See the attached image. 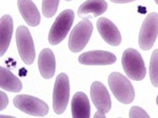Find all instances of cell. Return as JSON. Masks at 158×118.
<instances>
[{
  "instance_id": "obj_1",
  "label": "cell",
  "mask_w": 158,
  "mask_h": 118,
  "mask_svg": "<svg viewBox=\"0 0 158 118\" xmlns=\"http://www.w3.org/2000/svg\"><path fill=\"white\" fill-rule=\"evenodd\" d=\"M123 69L129 78L135 81H141L146 76V68L144 61L138 51L127 49L122 58Z\"/></svg>"
},
{
  "instance_id": "obj_2",
  "label": "cell",
  "mask_w": 158,
  "mask_h": 118,
  "mask_svg": "<svg viewBox=\"0 0 158 118\" xmlns=\"http://www.w3.org/2000/svg\"><path fill=\"white\" fill-rule=\"evenodd\" d=\"M109 85L114 96L118 101L125 104H130L134 100L135 91L131 82L124 75L120 73H112L109 77Z\"/></svg>"
},
{
  "instance_id": "obj_3",
  "label": "cell",
  "mask_w": 158,
  "mask_h": 118,
  "mask_svg": "<svg viewBox=\"0 0 158 118\" xmlns=\"http://www.w3.org/2000/svg\"><path fill=\"white\" fill-rule=\"evenodd\" d=\"M74 20V12L71 9L64 10L59 14L53 23L49 33V42L51 45H58L69 33V30Z\"/></svg>"
},
{
  "instance_id": "obj_4",
  "label": "cell",
  "mask_w": 158,
  "mask_h": 118,
  "mask_svg": "<svg viewBox=\"0 0 158 118\" xmlns=\"http://www.w3.org/2000/svg\"><path fill=\"white\" fill-rule=\"evenodd\" d=\"M70 85L69 79L65 73H61L56 78L53 91V107L57 114H62L65 111L69 101Z\"/></svg>"
},
{
  "instance_id": "obj_5",
  "label": "cell",
  "mask_w": 158,
  "mask_h": 118,
  "mask_svg": "<svg viewBox=\"0 0 158 118\" xmlns=\"http://www.w3.org/2000/svg\"><path fill=\"white\" fill-rule=\"evenodd\" d=\"M93 26L88 19L81 20L76 24V26L71 31L68 46L70 51L73 53H78L82 51L87 45L89 38L91 37Z\"/></svg>"
},
{
  "instance_id": "obj_6",
  "label": "cell",
  "mask_w": 158,
  "mask_h": 118,
  "mask_svg": "<svg viewBox=\"0 0 158 118\" xmlns=\"http://www.w3.org/2000/svg\"><path fill=\"white\" fill-rule=\"evenodd\" d=\"M158 34V14L152 12L146 16L140 30L139 45L144 51L153 46Z\"/></svg>"
},
{
  "instance_id": "obj_7",
  "label": "cell",
  "mask_w": 158,
  "mask_h": 118,
  "mask_svg": "<svg viewBox=\"0 0 158 118\" xmlns=\"http://www.w3.org/2000/svg\"><path fill=\"white\" fill-rule=\"evenodd\" d=\"M14 106L23 112L33 116H45L49 112V107L44 101L33 96L17 95L13 99Z\"/></svg>"
},
{
  "instance_id": "obj_8",
  "label": "cell",
  "mask_w": 158,
  "mask_h": 118,
  "mask_svg": "<svg viewBox=\"0 0 158 118\" xmlns=\"http://www.w3.org/2000/svg\"><path fill=\"white\" fill-rule=\"evenodd\" d=\"M15 37L17 49H19L21 60L27 65H31L35 61V53L33 38H31V35L27 27L20 26L16 30Z\"/></svg>"
},
{
  "instance_id": "obj_9",
  "label": "cell",
  "mask_w": 158,
  "mask_h": 118,
  "mask_svg": "<svg viewBox=\"0 0 158 118\" xmlns=\"http://www.w3.org/2000/svg\"><path fill=\"white\" fill-rule=\"evenodd\" d=\"M90 96L98 111L106 114L112 108V100L110 97V93L105 87V85L100 82H94L91 85Z\"/></svg>"
},
{
  "instance_id": "obj_10",
  "label": "cell",
  "mask_w": 158,
  "mask_h": 118,
  "mask_svg": "<svg viewBox=\"0 0 158 118\" xmlns=\"http://www.w3.org/2000/svg\"><path fill=\"white\" fill-rule=\"evenodd\" d=\"M79 63L87 66H106L116 63L117 58L114 53L106 51H91L79 57Z\"/></svg>"
},
{
  "instance_id": "obj_11",
  "label": "cell",
  "mask_w": 158,
  "mask_h": 118,
  "mask_svg": "<svg viewBox=\"0 0 158 118\" xmlns=\"http://www.w3.org/2000/svg\"><path fill=\"white\" fill-rule=\"evenodd\" d=\"M98 30L99 34L102 35L103 41L110 45H118L121 44L122 37L118 31V27L106 17H100L96 23Z\"/></svg>"
},
{
  "instance_id": "obj_12",
  "label": "cell",
  "mask_w": 158,
  "mask_h": 118,
  "mask_svg": "<svg viewBox=\"0 0 158 118\" xmlns=\"http://www.w3.org/2000/svg\"><path fill=\"white\" fill-rule=\"evenodd\" d=\"M19 12L24 21L31 26H39L41 21L40 12L31 0H17Z\"/></svg>"
},
{
  "instance_id": "obj_13",
  "label": "cell",
  "mask_w": 158,
  "mask_h": 118,
  "mask_svg": "<svg viewBox=\"0 0 158 118\" xmlns=\"http://www.w3.org/2000/svg\"><path fill=\"white\" fill-rule=\"evenodd\" d=\"M71 112L73 118H89L90 117V105L89 100L84 93L77 92L71 101Z\"/></svg>"
},
{
  "instance_id": "obj_14",
  "label": "cell",
  "mask_w": 158,
  "mask_h": 118,
  "mask_svg": "<svg viewBox=\"0 0 158 118\" xmlns=\"http://www.w3.org/2000/svg\"><path fill=\"white\" fill-rule=\"evenodd\" d=\"M39 70L42 77L51 79L56 70V61L54 53L50 49H44L39 56Z\"/></svg>"
},
{
  "instance_id": "obj_15",
  "label": "cell",
  "mask_w": 158,
  "mask_h": 118,
  "mask_svg": "<svg viewBox=\"0 0 158 118\" xmlns=\"http://www.w3.org/2000/svg\"><path fill=\"white\" fill-rule=\"evenodd\" d=\"M13 21L10 15H3L0 19V56H3L11 41Z\"/></svg>"
},
{
  "instance_id": "obj_16",
  "label": "cell",
  "mask_w": 158,
  "mask_h": 118,
  "mask_svg": "<svg viewBox=\"0 0 158 118\" xmlns=\"http://www.w3.org/2000/svg\"><path fill=\"white\" fill-rule=\"evenodd\" d=\"M107 8V3L105 0H87L82 3L78 9L79 17H88L99 16L103 12H106Z\"/></svg>"
},
{
  "instance_id": "obj_17",
  "label": "cell",
  "mask_w": 158,
  "mask_h": 118,
  "mask_svg": "<svg viewBox=\"0 0 158 118\" xmlns=\"http://www.w3.org/2000/svg\"><path fill=\"white\" fill-rule=\"evenodd\" d=\"M0 87L3 90L9 92H20L23 88V84L19 81V79L15 77L14 75L7 70L6 68H0Z\"/></svg>"
},
{
  "instance_id": "obj_18",
  "label": "cell",
  "mask_w": 158,
  "mask_h": 118,
  "mask_svg": "<svg viewBox=\"0 0 158 118\" xmlns=\"http://www.w3.org/2000/svg\"><path fill=\"white\" fill-rule=\"evenodd\" d=\"M150 80L154 87H158V49H155L152 53L151 60H150Z\"/></svg>"
},
{
  "instance_id": "obj_19",
  "label": "cell",
  "mask_w": 158,
  "mask_h": 118,
  "mask_svg": "<svg viewBox=\"0 0 158 118\" xmlns=\"http://www.w3.org/2000/svg\"><path fill=\"white\" fill-rule=\"evenodd\" d=\"M59 1L60 0H43L42 10L47 18H51L56 13L57 9H58Z\"/></svg>"
},
{
  "instance_id": "obj_20",
  "label": "cell",
  "mask_w": 158,
  "mask_h": 118,
  "mask_svg": "<svg viewBox=\"0 0 158 118\" xmlns=\"http://www.w3.org/2000/svg\"><path fill=\"white\" fill-rule=\"evenodd\" d=\"M129 116L131 118H149V115L146 113L145 110H143L142 108L137 106L132 107Z\"/></svg>"
},
{
  "instance_id": "obj_21",
  "label": "cell",
  "mask_w": 158,
  "mask_h": 118,
  "mask_svg": "<svg viewBox=\"0 0 158 118\" xmlns=\"http://www.w3.org/2000/svg\"><path fill=\"white\" fill-rule=\"evenodd\" d=\"M7 105H8V98H7V95L3 91H1L0 92V110H1V111L4 110Z\"/></svg>"
},
{
  "instance_id": "obj_22",
  "label": "cell",
  "mask_w": 158,
  "mask_h": 118,
  "mask_svg": "<svg viewBox=\"0 0 158 118\" xmlns=\"http://www.w3.org/2000/svg\"><path fill=\"white\" fill-rule=\"evenodd\" d=\"M114 3H128L132 1H136V0H110Z\"/></svg>"
},
{
  "instance_id": "obj_23",
  "label": "cell",
  "mask_w": 158,
  "mask_h": 118,
  "mask_svg": "<svg viewBox=\"0 0 158 118\" xmlns=\"http://www.w3.org/2000/svg\"><path fill=\"white\" fill-rule=\"evenodd\" d=\"M94 118H106V114L102 113V112L98 111L94 114Z\"/></svg>"
},
{
  "instance_id": "obj_24",
  "label": "cell",
  "mask_w": 158,
  "mask_h": 118,
  "mask_svg": "<svg viewBox=\"0 0 158 118\" xmlns=\"http://www.w3.org/2000/svg\"><path fill=\"white\" fill-rule=\"evenodd\" d=\"M154 1H155V3L158 5V0H154Z\"/></svg>"
},
{
  "instance_id": "obj_25",
  "label": "cell",
  "mask_w": 158,
  "mask_h": 118,
  "mask_svg": "<svg viewBox=\"0 0 158 118\" xmlns=\"http://www.w3.org/2000/svg\"><path fill=\"white\" fill-rule=\"evenodd\" d=\"M156 103H157V105H158V96H157V98H156Z\"/></svg>"
},
{
  "instance_id": "obj_26",
  "label": "cell",
  "mask_w": 158,
  "mask_h": 118,
  "mask_svg": "<svg viewBox=\"0 0 158 118\" xmlns=\"http://www.w3.org/2000/svg\"><path fill=\"white\" fill-rule=\"evenodd\" d=\"M66 1H71V0H66Z\"/></svg>"
}]
</instances>
